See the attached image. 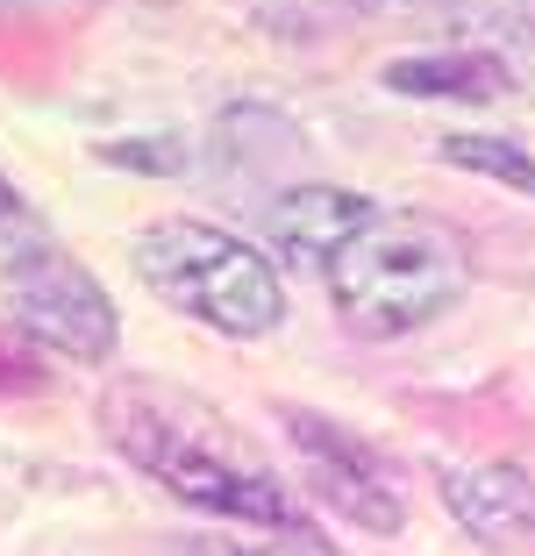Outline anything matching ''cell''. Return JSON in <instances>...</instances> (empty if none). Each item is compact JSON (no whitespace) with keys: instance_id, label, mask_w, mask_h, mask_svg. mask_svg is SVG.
<instances>
[{"instance_id":"9","label":"cell","mask_w":535,"mask_h":556,"mask_svg":"<svg viewBox=\"0 0 535 556\" xmlns=\"http://www.w3.org/2000/svg\"><path fill=\"white\" fill-rule=\"evenodd\" d=\"M443 164H457V172H478V179L507 186V193H535V157L521 143H507V136H478V129H457L443 136Z\"/></svg>"},{"instance_id":"10","label":"cell","mask_w":535,"mask_h":556,"mask_svg":"<svg viewBox=\"0 0 535 556\" xmlns=\"http://www.w3.org/2000/svg\"><path fill=\"white\" fill-rule=\"evenodd\" d=\"M0 393H43V364L29 336H0Z\"/></svg>"},{"instance_id":"7","label":"cell","mask_w":535,"mask_h":556,"mask_svg":"<svg viewBox=\"0 0 535 556\" xmlns=\"http://www.w3.org/2000/svg\"><path fill=\"white\" fill-rule=\"evenodd\" d=\"M378 214V200L350 193V186H293V193L272 200V214H264V229H272V250L293 264V271H328V257H336L343 243H350L364 222Z\"/></svg>"},{"instance_id":"2","label":"cell","mask_w":535,"mask_h":556,"mask_svg":"<svg viewBox=\"0 0 535 556\" xmlns=\"http://www.w3.org/2000/svg\"><path fill=\"white\" fill-rule=\"evenodd\" d=\"M328 307L364 343H400L471 293V250L436 214H393L378 207L322 271Z\"/></svg>"},{"instance_id":"1","label":"cell","mask_w":535,"mask_h":556,"mask_svg":"<svg viewBox=\"0 0 535 556\" xmlns=\"http://www.w3.org/2000/svg\"><path fill=\"white\" fill-rule=\"evenodd\" d=\"M100 435L114 442L122 464H136L150 485L172 492L178 507L222 514L264 535L308 528V507L272 478V464L250 457V442L172 378H114L100 393Z\"/></svg>"},{"instance_id":"5","label":"cell","mask_w":535,"mask_h":556,"mask_svg":"<svg viewBox=\"0 0 535 556\" xmlns=\"http://www.w3.org/2000/svg\"><path fill=\"white\" fill-rule=\"evenodd\" d=\"M278 421H286L293 450H300V464H308V492L322 500V507H336L343 521L364 528V535H400L407 528L400 485H393V471L378 464L372 442H357L350 428L322 421V414H300V407H286Z\"/></svg>"},{"instance_id":"13","label":"cell","mask_w":535,"mask_h":556,"mask_svg":"<svg viewBox=\"0 0 535 556\" xmlns=\"http://www.w3.org/2000/svg\"><path fill=\"white\" fill-rule=\"evenodd\" d=\"M343 8H378V0H343Z\"/></svg>"},{"instance_id":"11","label":"cell","mask_w":535,"mask_h":556,"mask_svg":"<svg viewBox=\"0 0 535 556\" xmlns=\"http://www.w3.org/2000/svg\"><path fill=\"white\" fill-rule=\"evenodd\" d=\"M36 236V207L8 186V172H0V243H29Z\"/></svg>"},{"instance_id":"8","label":"cell","mask_w":535,"mask_h":556,"mask_svg":"<svg viewBox=\"0 0 535 556\" xmlns=\"http://www.w3.org/2000/svg\"><path fill=\"white\" fill-rule=\"evenodd\" d=\"M386 86L422 100H500L514 86V72L493 50H428V58H393Z\"/></svg>"},{"instance_id":"6","label":"cell","mask_w":535,"mask_h":556,"mask_svg":"<svg viewBox=\"0 0 535 556\" xmlns=\"http://www.w3.org/2000/svg\"><path fill=\"white\" fill-rule=\"evenodd\" d=\"M443 514L486 549H521V542H535V478L507 457L450 464L443 471Z\"/></svg>"},{"instance_id":"3","label":"cell","mask_w":535,"mask_h":556,"mask_svg":"<svg viewBox=\"0 0 535 556\" xmlns=\"http://www.w3.org/2000/svg\"><path fill=\"white\" fill-rule=\"evenodd\" d=\"M129 264L164 307H178L186 321L214 328L228 343H258L286 321V286H278V264L258 243L194 222V214H172V222H150L129 243Z\"/></svg>"},{"instance_id":"12","label":"cell","mask_w":535,"mask_h":556,"mask_svg":"<svg viewBox=\"0 0 535 556\" xmlns=\"http://www.w3.org/2000/svg\"><path fill=\"white\" fill-rule=\"evenodd\" d=\"M194 556H300V549H264V542H208Z\"/></svg>"},{"instance_id":"4","label":"cell","mask_w":535,"mask_h":556,"mask_svg":"<svg viewBox=\"0 0 535 556\" xmlns=\"http://www.w3.org/2000/svg\"><path fill=\"white\" fill-rule=\"evenodd\" d=\"M0 293H8V314L29 343H50L79 364H108L114 343H122V314H114L108 286L86 271L72 250H58L50 236H29V243H8V264H0Z\"/></svg>"}]
</instances>
